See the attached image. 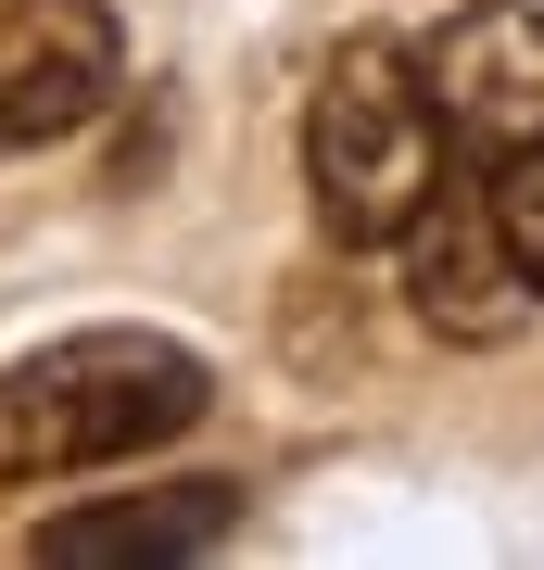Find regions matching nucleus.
Here are the masks:
<instances>
[{
	"instance_id": "39448f33",
	"label": "nucleus",
	"mask_w": 544,
	"mask_h": 570,
	"mask_svg": "<svg viewBox=\"0 0 544 570\" xmlns=\"http://www.w3.org/2000/svg\"><path fill=\"white\" fill-rule=\"evenodd\" d=\"M418 77H431V102H444L468 165L532 140L544 127V13L532 0H468V13H444L418 39Z\"/></svg>"
},
{
	"instance_id": "0eeeda50",
	"label": "nucleus",
	"mask_w": 544,
	"mask_h": 570,
	"mask_svg": "<svg viewBox=\"0 0 544 570\" xmlns=\"http://www.w3.org/2000/svg\"><path fill=\"white\" fill-rule=\"evenodd\" d=\"M482 190H494L506 254H520L532 292H544V127H532V140H506V153H482Z\"/></svg>"
},
{
	"instance_id": "7ed1b4c3",
	"label": "nucleus",
	"mask_w": 544,
	"mask_h": 570,
	"mask_svg": "<svg viewBox=\"0 0 544 570\" xmlns=\"http://www.w3.org/2000/svg\"><path fill=\"white\" fill-rule=\"evenodd\" d=\"M127 89L115 0H0V153H51Z\"/></svg>"
},
{
	"instance_id": "f257e3e1",
	"label": "nucleus",
	"mask_w": 544,
	"mask_h": 570,
	"mask_svg": "<svg viewBox=\"0 0 544 570\" xmlns=\"http://www.w3.org/2000/svg\"><path fill=\"white\" fill-rule=\"evenodd\" d=\"M216 406V367L165 330H63L0 367V482H77V469L152 456Z\"/></svg>"
},
{
	"instance_id": "423d86ee",
	"label": "nucleus",
	"mask_w": 544,
	"mask_h": 570,
	"mask_svg": "<svg viewBox=\"0 0 544 570\" xmlns=\"http://www.w3.org/2000/svg\"><path fill=\"white\" fill-rule=\"evenodd\" d=\"M241 532V482H152V494H101V508H51L39 546L51 570H165V558H216Z\"/></svg>"
},
{
	"instance_id": "20e7f679",
	"label": "nucleus",
	"mask_w": 544,
	"mask_h": 570,
	"mask_svg": "<svg viewBox=\"0 0 544 570\" xmlns=\"http://www.w3.org/2000/svg\"><path fill=\"white\" fill-rule=\"evenodd\" d=\"M405 292H418V330H444V343H520L532 330V266L506 254V228H494V190H482V165L468 178L431 190V216L405 228Z\"/></svg>"
},
{
	"instance_id": "f03ea898",
	"label": "nucleus",
	"mask_w": 544,
	"mask_h": 570,
	"mask_svg": "<svg viewBox=\"0 0 544 570\" xmlns=\"http://www.w3.org/2000/svg\"><path fill=\"white\" fill-rule=\"evenodd\" d=\"M456 178V127L431 102L418 51L405 39H343L317 63V102H304V190H317V228L343 254H393L405 228L431 216V190Z\"/></svg>"
}]
</instances>
